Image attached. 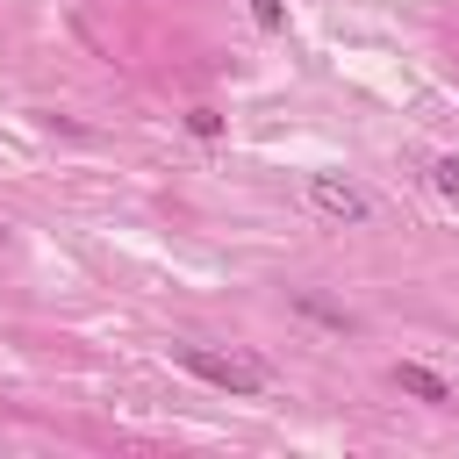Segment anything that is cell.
Segmentation results:
<instances>
[{"mask_svg":"<svg viewBox=\"0 0 459 459\" xmlns=\"http://www.w3.org/2000/svg\"><path fill=\"white\" fill-rule=\"evenodd\" d=\"M172 351H179V366L194 380H208L222 394H265V366L251 351H215V344H172Z\"/></svg>","mask_w":459,"mask_h":459,"instance_id":"obj_1","label":"cell"},{"mask_svg":"<svg viewBox=\"0 0 459 459\" xmlns=\"http://www.w3.org/2000/svg\"><path fill=\"white\" fill-rule=\"evenodd\" d=\"M308 201H316V215H330V222H366V215H373V201H366L351 179H337V172H316V179H308Z\"/></svg>","mask_w":459,"mask_h":459,"instance_id":"obj_2","label":"cell"},{"mask_svg":"<svg viewBox=\"0 0 459 459\" xmlns=\"http://www.w3.org/2000/svg\"><path fill=\"white\" fill-rule=\"evenodd\" d=\"M394 387H402V394H416V402H430V409H452V402H459V394H452L430 366H416V359H402V366H394Z\"/></svg>","mask_w":459,"mask_h":459,"instance_id":"obj_3","label":"cell"},{"mask_svg":"<svg viewBox=\"0 0 459 459\" xmlns=\"http://www.w3.org/2000/svg\"><path fill=\"white\" fill-rule=\"evenodd\" d=\"M186 129H194L201 143H215V136H222V115H215V108H186Z\"/></svg>","mask_w":459,"mask_h":459,"instance_id":"obj_4","label":"cell"},{"mask_svg":"<svg viewBox=\"0 0 459 459\" xmlns=\"http://www.w3.org/2000/svg\"><path fill=\"white\" fill-rule=\"evenodd\" d=\"M251 22H258V29H287V7H280V0H251Z\"/></svg>","mask_w":459,"mask_h":459,"instance_id":"obj_5","label":"cell"},{"mask_svg":"<svg viewBox=\"0 0 459 459\" xmlns=\"http://www.w3.org/2000/svg\"><path fill=\"white\" fill-rule=\"evenodd\" d=\"M430 179H437L445 194H459V158H437V165H430Z\"/></svg>","mask_w":459,"mask_h":459,"instance_id":"obj_6","label":"cell"},{"mask_svg":"<svg viewBox=\"0 0 459 459\" xmlns=\"http://www.w3.org/2000/svg\"><path fill=\"white\" fill-rule=\"evenodd\" d=\"M0 237H7V230H0Z\"/></svg>","mask_w":459,"mask_h":459,"instance_id":"obj_7","label":"cell"}]
</instances>
